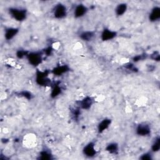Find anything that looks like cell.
<instances>
[{"label": "cell", "mask_w": 160, "mask_h": 160, "mask_svg": "<svg viewBox=\"0 0 160 160\" xmlns=\"http://www.w3.org/2000/svg\"><path fill=\"white\" fill-rule=\"evenodd\" d=\"M118 36V32L109 28H104L101 33L100 37L102 41H109L114 39Z\"/></svg>", "instance_id": "obj_8"}, {"label": "cell", "mask_w": 160, "mask_h": 160, "mask_svg": "<svg viewBox=\"0 0 160 160\" xmlns=\"http://www.w3.org/2000/svg\"><path fill=\"white\" fill-rule=\"evenodd\" d=\"M160 149V138L159 136L156 137L151 146V152H157Z\"/></svg>", "instance_id": "obj_20"}, {"label": "cell", "mask_w": 160, "mask_h": 160, "mask_svg": "<svg viewBox=\"0 0 160 160\" xmlns=\"http://www.w3.org/2000/svg\"><path fill=\"white\" fill-rule=\"evenodd\" d=\"M19 32V29L16 27H8L4 29V36L6 41L12 39Z\"/></svg>", "instance_id": "obj_10"}, {"label": "cell", "mask_w": 160, "mask_h": 160, "mask_svg": "<svg viewBox=\"0 0 160 160\" xmlns=\"http://www.w3.org/2000/svg\"><path fill=\"white\" fill-rule=\"evenodd\" d=\"M9 16L16 21L22 22L26 20L28 16V11L25 8L12 7L8 9Z\"/></svg>", "instance_id": "obj_1"}, {"label": "cell", "mask_w": 160, "mask_h": 160, "mask_svg": "<svg viewBox=\"0 0 160 160\" xmlns=\"http://www.w3.org/2000/svg\"><path fill=\"white\" fill-rule=\"evenodd\" d=\"M148 55H146L144 54H138L136 56H134L132 58V62H137L140 61H142L143 59H146Z\"/></svg>", "instance_id": "obj_22"}, {"label": "cell", "mask_w": 160, "mask_h": 160, "mask_svg": "<svg viewBox=\"0 0 160 160\" xmlns=\"http://www.w3.org/2000/svg\"><path fill=\"white\" fill-rule=\"evenodd\" d=\"M70 68L66 64H60L54 67L51 71V73L56 76H62L64 74L69 71Z\"/></svg>", "instance_id": "obj_11"}, {"label": "cell", "mask_w": 160, "mask_h": 160, "mask_svg": "<svg viewBox=\"0 0 160 160\" xmlns=\"http://www.w3.org/2000/svg\"><path fill=\"white\" fill-rule=\"evenodd\" d=\"M62 91V87L59 82H56L52 84V88L50 93V96L52 98H56L59 96Z\"/></svg>", "instance_id": "obj_15"}, {"label": "cell", "mask_w": 160, "mask_h": 160, "mask_svg": "<svg viewBox=\"0 0 160 160\" xmlns=\"http://www.w3.org/2000/svg\"><path fill=\"white\" fill-rule=\"evenodd\" d=\"M149 57L151 59H152L153 61H159V59H160V55H159V52H158V51L153 52L149 56Z\"/></svg>", "instance_id": "obj_26"}, {"label": "cell", "mask_w": 160, "mask_h": 160, "mask_svg": "<svg viewBox=\"0 0 160 160\" xmlns=\"http://www.w3.org/2000/svg\"><path fill=\"white\" fill-rule=\"evenodd\" d=\"M139 159L142 160H151L152 159V155L151 152H148L142 154L140 157Z\"/></svg>", "instance_id": "obj_24"}, {"label": "cell", "mask_w": 160, "mask_h": 160, "mask_svg": "<svg viewBox=\"0 0 160 160\" xmlns=\"http://www.w3.org/2000/svg\"><path fill=\"white\" fill-rule=\"evenodd\" d=\"M38 156V159L42 160H49L53 159V156L51 151L46 149L41 150L39 152Z\"/></svg>", "instance_id": "obj_18"}, {"label": "cell", "mask_w": 160, "mask_h": 160, "mask_svg": "<svg viewBox=\"0 0 160 160\" xmlns=\"http://www.w3.org/2000/svg\"><path fill=\"white\" fill-rule=\"evenodd\" d=\"M28 52H28L26 51H24V50H18L16 52V56L19 59H22L24 57L26 58Z\"/></svg>", "instance_id": "obj_25"}, {"label": "cell", "mask_w": 160, "mask_h": 160, "mask_svg": "<svg viewBox=\"0 0 160 160\" xmlns=\"http://www.w3.org/2000/svg\"><path fill=\"white\" fill-rule=\"evenodd\" d=\"M44 55V54L42 51L29 52L26 58L29 64L34 67H37L42 63Z\"/></svg>", "instance_id": "obj_3"}, {"label": "cell", "mask_w": 160, "mask_h": 160, "mask_svg": "<svg viewBox=\"0 0 160 160\" xmlns=\"http://www.w3.org/2000/svg\"><path fill=\"white\" fill-rule=\"evenodd\" d=\"M52 12L54 18L58 19H61L64 18L67 16L68 9L64 4L59 2L54 6Z\"/></svg>", "instance_id": "obj_4"}, {"label": "cell", "mask_w": 160, "mask_h": 160, "mask_svg": "<svg viewBox=\"0 0 160 160\" xmlns=\"http://www.w3.org/2000/svg\"><path fill=\"white\" fill-rule=\"evenodd\" d=\"M88 11V8L83 4H77L73 11V15L75 18H81L84 16Z\"/></svg>", "instance_id": "obj_9"}, {"label": "cell", "mask_w": 160, "mask_h": 160, "mask_svg": "<svg viewBox=\"0 0 160 160\" xmlns=\"http://www.w3.org/2000/svg\"><path fill=\"white\" fill-rule=\"evenodd\" d=\"M119 144L116 142H112L107 144L105 150L111 154H117L119 152Z\"/></svg>", "instance_id": "obj_16"}, {"label": "cell", "mask_w": 160, "mask_h": 160, "mask_svg": "<svg viewBox=\"0 0 160 160\" xmlns=\"http://www.w3.org/2000/svg\"><path fill=\"white\" fill-rule=\"evenodd\" d=\"M127 10H128V4L125 2H121L118 4L114 9L115 14L118 16H121L124 15L127 11Z\"/></svg>", "instance_id": "obj_17"}, {"label": "cell", "mask_w": 160, "mask_h": 160, "mask_svg": "<svg viewBox=\"0 0 160 160\" xmlns=\"http://www.w3.org/2000/svg\"><path fill=\"white\" fill-rule=\"evenodd\" d=\"M149 20L151 22H156L160 19V8L159 6H154L150 11L149 16Z\"/></svg>", "instance_id": "obj_13"}, {"label": "cell", "mask_w": 160, "mask_h": 160, "mask_svg": "<svg viewBox=\"0 0 160 160\" xmlns=\"http://www.w3.org/2000/svg\"><path fill=\"white\" fill-rule=\"evenodd\" d=\"M51 71L48 70L40 71L37 70L36 72V79L35 81L36 83L41 86H48L52 85L51 81L49 78V74Z\"/></svg>", "instance_id": "obj_2"}, {"label": "cell", "mask_w": 160, "mask_h": 160, "mask_svg": "<svg viewBox=\"0 0 160 160\" xmlns=\"http://www.w3.org/2000/svg\"><path fill=\"white\" fill-rule=\"evenodd\" d=\"M94 102V99L93 98L89 96H86L82 98L81 99L77 101L76 102L77 104L76 106L81 110H88L92 107Z\"/></svg>", "instance_id": "obj_5"}, {"label": "cell", "mask_w": 160, "mask_h": 160, "mask_svg": "<svg viewBox=\"0 0 160 160\" xmlns=\"http://www.w3.org/2000/svg\"><path fill=\"white\" fill-rule=\"evenodd\" d=\"M112 122V120L110 118H104L102 119L98 124L97 131L99 134H101L104 132L106 130H107L109 126H111Z\"/></svg>", "instance_id": "obj_12"}, {"label": "cell", "mask_w": 160, "mask_h": 160, "mask_svg": "<svg viewBox=\"0 0 160 160\" xmlns=\"http://www.w3.org/2000/svg\"><path fill=\"white\" fill-rule=\"evenodd\" d=\"M96 32L93 31H84L79 34L80 39L84 42H90L95 37Z\"/></svg>", "instance_id": "obj_14"}, {"label": "cell", "mask_w": 160, "mask_h": 160, "mask_svg": "<svg viewBox=\"0 0 160 160\" xmlns=\"http://www.w3.org/2000/svg\"><path fill=\"white\" fill-rule=\"evenodd\" d=\"M124 67L130 71H132V72H136L138 69L136 68V67L135 66V65L134 64V63L132 62H125V64H124Z\"/></svg>", "instance_id": "obj_21"}, {"label": "cell", "mask_w": 160, "mask_h": 160, "mask_svg": "<svg viewBox=\"0 0 160 160\" xmlns=\"http://www.w3.org/2000/svg\"><path fill=\"white\" fill-rule=\"evenodd\" d=\"M83 154L88 158H93L97 154L96 145L94 142H89L82 148Z\"/></svg>", "instance_id": "obj_7"}, {"label": "cell", "mask_w": 160, "mask_h": 160, "mask_svg": "<svg viewBox=\"0 0 160 160\" xmlns=\"http://www.w3.org/2000/svg\"><path fill=\"white\" fill-rule=\"evenodd\" d=\"M135 132L136 134L139 136H148L151 134V126L146 122H141L137 125L135 129Z\"/></svg>", "instance_id": "obj_6"}, {"label": "cell", "mask_w": 160, "mask_h": 160, "mask_svg": "<svg viewBox=\"0 0 160 160\" xmlns=\"http://www.w3.org/2000/svg\"><path fill=\"white\" fill-rule=\"evenodd\" d=\"M73 111H72V116L74 118V120H78V119L79 118V116L81 114L80 112V109L79 108H77L76 109H72Z\"/></svg>", "instance_id": "obj_23"}, {"label": "cell", "mask_w": 160, "mask_h": 160, "mask_svg": "<svg viewBox=\"0 0 160 160\" xmlns=\"http://www.w3.org/2000/svg\"><path fill=\"white\" fill-rule=\"evenodd\" d=\"M16 94H17V96H18L19 97H22L23 98H25L28 100H31L33 98V94L31 92H29L28 91H26V90L19 91L16 93Z\"/></svg>", "instance_id": "obj_19"}]
</instances>
